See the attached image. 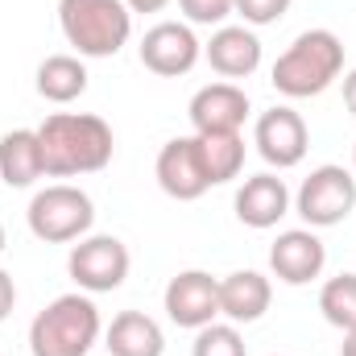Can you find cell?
<instances>
[{
    "label": "cell",
    "mask_w": 356,
    "mask_h": 356,
    "mask_svg": "<svg viewBox=\"0 0 356 356\" xmlns=\"http://www.w3.org/2000/svg\"><path fill=\"white\" fill-rule=\"evenodd\" d=\"M104 348L112 356H162L166 353V336L158 327L154 315L145 311H120L108 332H104Z\"/></svg>",
    "instance_id": "cell-17"
},
{
    "label": "cell",
    "mask_w": 356,
    "mask_h": 356,
    "mask_svg": "<svg viewBox=\"0 0 356 356\" xmlns=\"http://www.w3.org/2000/svg\"><path fill=\"white\" fill-rule=\"evenodd\" d=\"M327 266V249L323 241L315 236V228H290V232H277V241L269 245V269L277 282L286 286H307L315 282Z\"/></svg>",
    "instance_id": "cell-13"
},
{
    "label": "cell",
    "mask_w": 356,
    "mask_h": 356,
    "mask_svg": "<svg viewBox=\"0 0 356 356\" xmlns=\"http://www.w3.org/2000/svg\"><path fill=\"white\" fill-rule=\"evenodd\" d=\"M290 186L282 182L277 175H253L241 182V191H236V199H232V207H236V220L245 224V228H257V232H266V228H277V220L282 216H290Z\"/></svg>",
    "instance_id": "cell-14"
},
{
    "label": "cell",
    "mask_w": 356,
    "mask_h": 356,
    "mask_svg": "<svg viewBox=\"0 0 356 356\" xmlns=\"http://www.w3.org/2000/svg\"><path fill=\"white\" fill-rule=\"evenodd\" d=\"M13 307H17V282H13V273L0 266V323L13 315Z\"/></svg>",
    "instance_id": "cell-25"
},
{
    "label": "cell",
    "mask_w": 356,
    "mask_h": 356,
    "mask_svg": "<svg viewBox=\"0 0 356 356\" xmlns=\"http://www.w3.org/2000/svg\"><path fill=\"white\" fill-rule=\"evenodd\" d=\"M88 63L79 54H50L38 67V95L46 104H75L88 91Z\"/></svg>",
    "instance_id": "cell-19"
},
{
    "label": "cell",
    "mask_w": 356,
    "mask_h": 356,
    "mask_svg": "<svg viewBox=\"0 0 356 356\" xmlns=\"http://www.w3.org/2000/svg\"><path fill=\"white\" fill-rule=\"evenodd\" d=\"M353 166H356V145H353Z\"/></svg>",
    "instance_id": "cell-30"
},
{
    "label": "cell",
    "mask_w": 356,
    "mask_h": 356,
    "mask_svg": "<svg viewBox=\"0 0 356 356\" xmlns=\"http://www.w3.org/2000/svg\"><path fill=\"white\" fill-rule=\"evenodd\" d=\"M104 323H99V307L91 302V294L71 290L58 294L46 311L33 315L29 323V353L33 356H88L99 340Z\"/></svg>",
    "instance_id": "cell-3"
},
{
    "label": "cell",
    "mask_w": 356,
    "mask_h": 356,
    "mask_svg": "<svg viewBox=\"0 0 356 356\" xmlns=\"http://www.w3.org/2000/svg\"><path fill=\"white\" fill-rule=\"evenodd\" d=\"M340 356H356V327L344 332V344H340Z\"/></svg>",
    "instance_id": "cell-28"
},
{
    "label": "cell",
    "mask_w": 356,
    "mask_h": 356,
    "mask_svg": "<svg viewBox=\"0 0 356 356\" xmlns=\"http://www.w3.org/2000/svg\"><path fill=\"white\" fill-rule=\"evenodd\" d=\"M199 58H203V42L195 38V29L186 21H158L141 38V67L162 79L191 75Z\"/></svg>",
    "instance_id": "cell-8"
},
{
    "label": "cell",
    "mask_w": 356,
    "mask_h": 356,
    "mask_svg": "<svg viewBox=\"0 0 356 356\" xmlns=\"http://www.w3.org/2000/svg\"><path fill=\"white\" fill-rule=\"evenodd\" d=\"M129 266H133V257L120 236H91V232L79 245H71V257H67V273L83 294L120 290L129 277Z\"/></svg>",
    "instance_id": "cell-7"
},
{
    "label": "cell",
    "mask_w": 356,
    "mask_h": 356,
    "mask_svg": "<svg viewBox=\"0 0 356 356\" xmlns=\"http://www.w3.org/2000/svg\"><path fill=\"white\" fill-rule=\"evenodd\" d=\"M319 311H323V319H327L332 327H340V332L356 327V273H336V277L323 282V290H319Z\"/></svg>",
    "instance_id": "cell-21"
},
{
    "label": "cell",
    "mask_w": 356,
    "mask_h": 356,
    "mask_svg": "<svg viewBox=\"0 0 356 356\" xmlns=\"http://www.w3.org/2000/svg\"><path fill=\"white\" fill-rule=\"evenodd\" d=\"M129 4V13H162L170 0H124Z\"/></svg>",
    "instance_id": "cell-26"
},
{
    "label": "cell",
    "mask_w": 356,
    "mask_h": 356,
    "mask_svg": "<svg viewBox=\"0 0 356 356\" xmlns=\"http://www.w3.org/2000/svg\"><path fill=\"white\" fill-rule=\"evenodd\" d=\"M203 58L224 79H249L261 67V38L249 25H220L203 46Z\"/></svg>",
    "instance_id": "cell-15"
},
{
    "label": "cell",
    "mask_w": 356,
    "mask_h": 356,
    "mask_svg": "<svg viewBox=\"0 0 356 356\" xmlns=\"http://www.w3.org/2000/svg\"><path fill=\"white\" fill-rule=\"evenodd\" d=\"M42 175H46V162H42L38 129H13V133H4L0 137V178L13 191H25Z\"/></svg>",
    "instance_id": "cell-18"
},
{
    "label": "cell",
    "mask_w": 356,
    "mask_h": 356,
    "mask_svg": "<svg viewBox=\"0 0 356 356\" xmlns=\"http://www.w3.org/2000/svg\"><path fill=\"white\" fill-rule=\"evenodd\" d=\"M273 302V286L266 273L257 269H236L228 277H220V315L228 323H257Z\"/></svg>",
    "instance_id": "cell-16"
},
{
    "label": "cell",
    "mask_w": 356,
    "mask_h": 356,
    "mask_svg": "<svg viewBox=\"0 0 356 356\" xmlns=\"http://www.w3.org/2000/svg\"><path fill=\"white\" fill-rule=\"evenodd\" d=\"M42 162L50 178H79L99 175L112 162L116 137L104 116L95 112H54L38 124Z\"/></svg>",
    "instance_id": "cell-1"
},
{
    "label": "cell",
    "mask_w": 356,
    "mask_h": 356,
    "mask_svg": "<svg viewBox=\"0 0 356 356\" xmlns=\"http://www.w3.org/2000/svg\"><path fill=\"white\" fill-rule=\"evenodd\" d=\"M29 232L46 245H75L83 241L95 224V203L88 191L71 186V182H54L46 191H38L29 199Z\"/></svg>",
    "instance_id": "cell-5"
},
{
    "label": "cell",
    "mask_w": 356,
    "mask_h": 356,
    "mask_svg": "<svg viewBox=\"0 0 356 356\" xmlns=\"http://www.w3.org/2000/svg\"><path fill=\"white\" fill-rule=\"evenodd\" d=\"M249 112H253V104H249L245 88H236L228 79L199 88L186 104V116H191L195 133H241Z\"/></svg>",
    "instance_id": "cell-12"
},
{
    "label": "cell",
    "mask_w": 356,
    "mask_h": 356,
    "mask_svg": "<svg viewBox=\"0 0 356 356\" xmlns=\"http://www.w3.org/2000/svg\"><path fill=\"white\" fill-rule=\"evenodd\" d=\"M154 175H158V186L178 199V203H195L199 195L211 191V178H207V166H203V149H199V137H175L158 149V162H154Z\"/></svg>",
    "instance_id": "cell-11"
},
{
    "label": "cell",
    "mask_w": 356,
    "mask_h": 356,
    "mask_svg": "<svg viewBox=\"0 0 356 356\" xmlns=\"http://www.w3.org/2000/svg\"><path fill=\"white\" fill-rule=\"evenodd\" d=\"M199 149H203V166L211 186H224L245 170V137L241 133H195Z\"/></svg>",
    "instance_id": "cell-20"
},
{
    "label": "cell",
    "mask_w": 356,
    "mask_h": 356,
    "mask_svg": "<svg viewBox=\"0 0 356 356\" xmlns=\"http://www.w3.org/2000/svg\"><path fill=\"white\" fill-rule=\"evenodd\" d=\"M162 307H166L170 323L186 327V332L216 323L220 319V277H211L207 269H182L170 277Z\"/></svg>",
    "instance_id": "cell-10"
},
{
    "label": "cell",
    "mask_w": 356,
    "mask_h": 356,
    "mask_svg": "<svg viewBox=\"0 0 356 356\" xmlns=\"http://www.w3.org/2000/svg\"><path fill=\"white\" fill-rule=\"evenodd\" d=\"M356 207V175L344 166H315L302 178L294 195V211L307 220V228H336Z\"/></svg>",
    "instance_id": "cell-6"
},
{
    "label": "cell",
    "mask_w": 356,
    "mask_h": 356,
    "mask_svg": "<svg viewBox=\"0 0 356 356\" xmlns=\"http://www.w3.org/2000/svg\"><path fill=\"white\" fill-rule=\"evenodd\" d=\"M178 13L186 17V25H224L236 13V0H178Z\"/></svg>",
    "instance_id": "cell-23"
},
{
    "label": "cell",
    "mask_w": 356,
    "mask_h": 356,
    "mask_svg": "<svg viewBox=\"0 0 356 356\" xmlns=\"http://www.w3.org/2000/svg\"><path fill=\"white\" fill-rule=\"evenodd\" d=\"M340 71H344V42L332 29H307L277 54L269 83L286 99H311L332 88Z\"/></svg>",
    "instance_id": "cell-2"
},
{
    "label": "cell",
    "mask_w": 356,
    "mask_h": 356,
    "mask_svg": "<svg viewBox=\"0 0 356 356\" xmlns=\"http://www.w3.org/2000/svg\"><path fill=\"white\" fill-rule=\"evenodd\" d=\"M58 29L79 58H112L133 38L124 0H58Z\"/></svg>",
    "instance_id": "cell-4"
},
{
    "label": "cell",
    "mask_w": 356,
    "mask_h": 356,
    "mask_svg": "<svg viewBox=\"0 0 356 356\" xmlns=\"http://www.w3.org/2000/svg\"><path fill=\"white\" fill-rule=\"evenodd\" d=\"M4 245H8V236H4V224H0V253H4Z\"/></svg>",
    "instance_id": "cell-29"
},
{
    "label": "cell",
    "mask_w": 356,
    "mask_h": 356,
    "mask_svg": "<svg viewBox=\"0 0 356 356\" xmlns=\"http://www.w3.org/2000/svg\"><path fill=\"white\" fill-rule=\"evenodd\" d=\"M253 145L257 154L266 158L273 170H294L307 149H311V133H307V120L290 108V104H277L257 116L253 124Z\"/></svg>",
    "instance_id": "cell-9"
},
{
    "label": "cell",
    "mask_w": 356,
    "mask_h": 356,
    "mask_svg": "<svg viewBox=\"0 0 356 356\" xmlns=\"http://www.w3.org/2000/svg\"><path fill=\"white\" fill-rule=\"evenodd\" d=\"M344 104H348V112L356 116V67L344 75Z\"/></svg>",
    "instance_id": "cell-27"
},
{
    "label": "cell",
    "mask_w": 356,
    "mask_h": 356,
    "mask_svg": "<svg viewBox=\"0 0 356 356\" xmlns=\"http://www.w3.org/2000/svg\"><path fill=\"white\" fill-rule=\"evenodd\" d=\"M290 13V0H236V17L249 25V29H261L273 25Z\"/></svg>",
    "instance_id": "cell-24"
},
{
    "label": "cell",
    "mask_w": 356,
    "mask_h": 356,
    "mask_svg": "<svg viewBox=\"0 0 356 356\" xmlns=\"http://www.w3.org/2000/svg\"><path fill=\"white\" fill-rule=\"evenodd\" d=\"M191 356H249L245 353V336L236 323H207L195 332Z\"/></svg>",
    "instance_id": "cell-22"
}]
</instances>
